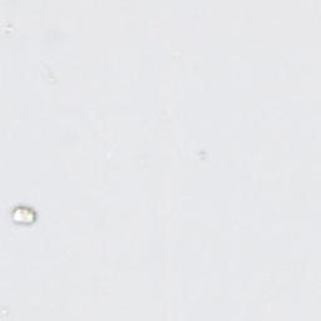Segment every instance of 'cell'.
<instances>
[{
	"label": "cell",
	"instance_id": "obj_1",
	"mask_svg": "<svg viewBox=\"0 0 321 321\" xmlns=\"http://www.w3.org/2000/svg\"><path fill=\"white\" fill-rule=\"evenodd\" d=\"M11 217L16 223H30L34 219V212L28 207H18L13 211Z\"/></svg>",
	"mask_w": 321,
	"mask_h": 321
}]
</instances>
